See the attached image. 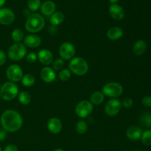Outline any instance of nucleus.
I'll return each instance as SVG.
<instances>
[{"mask_svg": "<svg viewBox=\"0 0 151 151\" xmlns=\"http://www.w3.org/2000/svg\"><path fill=\"white\" fill-rule=\"evenodd\" d=\"M0 122L4 131L7 132H16L22 128L23 118L18 111L9 109L3 112Z\"/></svg>", "mask_w": 151, "mask_h": 151, "instance_id": "f257e3e1", "label": "nucleus"}, {"mask_svg": "<svg viewBox=\"0 0 151 151\" xmlns=\"http://www.w3.org/2000/svg\"><path fill=\"white\" fill-rule=\"evenodd\" d=\"M45 26V20L41 15L38 13H32L27 19L25 23V29L31 34H35L44 29Z\"/></svg>", "mask_w": 151, "mask_h": 151, "instance_id": "f03ea898", "label": "nucleus"}, {"mask_svg": "<svg viewBox=\"0 0 151 151\" xmlns=\"http://www.w3.org/2000/svg\"><path fill=\"white\" fill-rule=\"evenodd\" d=\"M71 72L78 76L85 75L88 71V64L86 60L81 57H74L69 64Z\"/></svg>", "mask_w": 151, "mask_h": 151, "instance_id": "7ed1b4c3", "label": "nucleus"}, {"mask_svg": "<svg viewBox=\"0 0 151 151\" xmlns=\"http://www.w3.org/2000/svg\"><path fill=\"white\" fill-rule=\"evenodd\" d=\"M19 94V87L15 83L6 82L0 88V97L5 101H10Z\"/></svg>", "mask_w": 151, "mask_h": 151, "instance_id": "20e7f679", "label": "nucleus"}, {"mask_svg": "<svg viewBox=\"0 0 151 151\" xmlns=\"http://www.w3.org/2000/svg\"><path fill=\"white\" fill-rule=\"evenodd\" d=\"M27 47L22 43H15L7 50V56L13 61H19L27 55Z\"/></svg>", "mask_w": 151, "mask_h": 151, "instance_id": "39448f33", "label": "nucleus"}, {"mask_svg": "<svg viewBox=\"0 0 151 151\" xmlns=\"http://www.w3.org/2000/svg\"><path fill=\"white\" fill-rule=\"evenodd\" d=\"M102 92L105 96L116 99L122 95L123 93V87L119 83L110 82L103 86Z\"/></svg>", "mask_w": 151, "mask_h": 151, "instance_id": "423d86ee", "label": "nucleus"}, {"mask_svg": "<svg viewBox=\"0 0 151 151\" xmlns=\"http://www.w3.org/2000/svg\"><path fill=\"white\" fill-rule=\"evenodd\" d=\"M94 110V106L88 100H82L75 107V113L79 117L84 119L89 116Z\"/></svg>", "mask_w": 151, "mask_h": 151, "instance_id": "0eeeda50", "label": "nucleus"}, {"mask_svg": "<svg viewBox=\"0 0 151 151\" xmlns=\"http://www.w3.org/2000/svg\"><path fill=\"white\" fill-rule=\"evenodd\" d=\"M6 75L10 82L16 83L22 81L23 78L22 69L17 64H13L8 66L6 71Z\"/></svg>", "mask_w": 151, "mask_h": 151, "instance_id": "6e6552de", "label": "nucleus"}, {"mask_svg": "<svg viewBox=\"0 0 151 151\" xmlns=\"http://www.w3.org/2000/svg\"><path fill=\"white\" fill-rule=\"evenodd\" d=\"M75 47L69 42H65L59 48V55L63 60H72L75 55Z\"/></svg>", "mask_w": 151, "mask_h": 151, "instance_id": "1a4fd4ad", "label": "nucleus"}, {"mask_svg": "<svg viewBox=\"0 0 151 151\" xmlns=\"http://www.w3.org/2000/svg\"><path fill=\"white\" fill-rule=\"evenodd\" d=\"M122 107V103L119 100L111 99L106 103L105 106V112L108 116H116L119 113Z\"/></svg>", "mask_w": 151, "mask_h": 151, "instance_id": "9d476101", "label": "nucleus"}, {"mask_svg": "<svg viewBox=\"0 0 151 151\" xmlns=\"http://www.w3.org/2000/svg\"><path fill=\"white\" fill-rule=\"evenodd\" d=\"M15 14L9 8H0V24L2 25H10L15 21Z\"/></svg>", "mask_w": 151, "mask_h": 151, "instance_id": "9b49d317", "label": "nucleus"}, {"mask_svg": "<svg viewBox=\"0 0 151 151\" xmlns=\"http://www.w3.org/2000/svg\"><path fill=\"white\" fill-rule=\"evenodd\" d=\"M37 57H38V60H39L40 63L44 66H49L51 64L54 59L52 52L49 50H46V49L40 50L37 54Z\"/></svg>", "mask_w": 151, "mask_h": 151, "instance_id": "f8f14e48", "label": "nucleus"}, {"mask_svg": "<svg viewBox=\"0 0 151 151\" xmlns=\"http://www.w3.org/2000/svg\"><path fill=\"white\" fill-rule=\"evenodd\" d=\"M109 12L112 19L116 21H120L125 17V10L122 7L117 4H112L109 7Z\"/></svg>", "mask_w": 151, "mask_h": 151, "instance_id": "ddd939ff", "label": "nucleus"}, {"mask_svg": "<svg viewBox=\"0 0 151 151\" xmlns=\"http://www.w3.org/2000/svg\"><path fill=\"white\" fill-rule=\"evenodd\" d=\"M40 76L43 81L47 83H50L55 80V71L50 66H45L40 72Z\"/></svg>", "mask_w": 151, "mask_h": 151, "instance_id": "4468645a", "label": "nucleus"}, {"mask_svg": "<svg viewBox=\"0 0 151 151\" xmlns=\"http://www.w3.org/2000/svg\"><path fill=\"white\" fill-rule=\"evenodd\" d=\"M24 44L29 48H37L41 44V38L35 34H29L24 38Z\"/></svg>", "mask_w": 151, "mask_h": 151, "instance_id": "2eb2a0df", "label": "nucleus"}, {"mask_svg": "<svg viewBox=\"0 0 151 151\" xmlns=\"http://www.w3.org/2000/svg\"><path fill=\"white\" fill-rule=\"evenodd\" d=\"M47 128L52 134H59L62 130L61 121L57 117L50 118L47 122Z\"/></svg>", "mask_w": 151, "mask_h": 151, "instance_id": "dca6fc26", "label": "nucleus"}, {"mask_svg": "<svg viewBox=\"0 0 151 151\" xmlns=\"http://www.w3.org/2000/svg\"><path fill=\"white\" fill-rule=\"evenodd\" d=\"M142 131L139 127L137 125H132L129 127L126 131V136L131 141H137L141 139Z\"/></svg>", "mask_w": 151, "mask_h": 151, "instance_id": "f3484780", "label": "nucleus"}, {"mask_svg": "<svg viewBox=\"0 0 151 151\" xmlns=\"http://www.w3.org/2000/svg\"><path fill=\"white\" fill-rule=\"evenodd\" d=\"M40 8H41L42 14H44L46 16H50L55 12L56 5L54 1L48 0V1H44L43 4H41Z\"/></svg>", "mask_w": 151, "mask_h": 151, "instance_id": "a211bd4d", "label": "nucleus"}, {"mask_svg": "<svg viewBox=\"0 0 151 151\" xmlns=\"http://www.w3.org/2000/svg\"><path fill=\"white\" fill-rule=\"evenodd\" d=\"M123 29L119 27H112L107 31V36L111 41L119 39L123 35Z\"/></svg>", "mask_w": 151, "mask_h": 151, "instance_id": "6ab92c4d", "label": "nucleus"}, {"mask_svg": "<svg viewBox=\"0 0 151 151\" xmlns=\"http://www.w3.org/2000/svg\"><path fill=\"white\" fill-rule=\"evenodd\" d=\"M147 50V44L143 40H138L136 41L133 47L134 54L137 56H140L144 54Z\"/></svg>", "mask_w": 151, "mask_h": 151, "instance_id": "aec40b11", "label": "nucleus"}, {"mask_svg": "<svg viewBox=\"0 0 151 151\" xmlns=\"http://www.w3.org/2000/svg\"><path fill=\"white\" fill-rule=\"evenodd\" d=\"M65 19V16L62 12H55L52 16H50V23L54 26L61 24Z\"/></svg>", "mask_w": 151, "mask_h": 151, "instance_id": "412c9836", "label": "nucleus"}, {"mask_svg": "<svg viewBox=\"0 0 151 151\" xmlns=\"http://www.w3.org/2000/svg\"><path fill=\"white\" fill-rule=\"evenodd\" d=\"M105 95L102 91H95L93 93L90 97V102L94 106H99L104 101Z\"/></svg>", "mask_w": 151, "mask_h": 151, "instance_id": "4be33fe9", "label": "nucleus"}, {"mask_svg": "<svg viewBox=\"0 0 151 151\" xmlns=\"http://www.w3.org/2000/svg\"><path fill=\"white\" fill-rule=\"evenodd\" d=\"M18 95H19V100L20 103L22 105H24V106L29 104L31 102V100H32L31 95L27 91H22V92L19 93Z\"/></svg>", "mask_w": 151, "mask_h": 151, "instance_id": "5701e85b", "label": "nucleus"}, {"mask_svg": "<svg viewBox=\"0 0 151 151\" xmlns=\"http://www.w3.org/2000/svg\"><path fill=\"white\" fill-rule=\"evenodd\" d=\"M11 38L15 43H21L24 39V32L19 28L13 29L11 33Z\"/></svg>", "mask_w": 151, "mask_h": 151, "instance_id": "b1692460", "label": "nucleus"}, {"mask_svg": "<svg viewBox=\"0 0 151 151\" xmlns=\"http://www.w3.org/2000/svg\"><path fill=\"white\" fill-rule=\"evenodd\" d=\"M35 77L32 74H26L25 75H24L21 81H22V85L24 86L29 87L32 86L35 83Z\"/></svg>", "mask_w": 151, "mask_h": 151, "instance_id": "393cba45", "label": "nucleus"}, {"mask_svg": "<svg viewBox=\"0 0 151 151\" xmlns=\"http://www.w3.org/2000/svg\"><path fill=\"white\" fill-rule=\"evenodd\" d=\"M75 129H76V131L78 134H84L88 131V125H87L86 122L85 120L81 119V120H79L76 123Z\"/></svg>", "mask_w": 151, "mask_h": 151, "instance_id": "a878e982", "label": "nucleus"}, {"mask_svg": "<svg viewBox=\"0 0 151 151\" xmlns=\"http://www.w3.org/2000/svg\"><path fill=\"white\" fill-rule=\"evenodd\" d=\"M141 140L145 145H151V130H146L144 132H142Z\"/></svg>", "mask_w": 151, "mask_h": 151, "instance_id": "bb28decb", "label": "nucleus"}, {"mask_svg": "<svg viewBox=\"0 0 151 151\" xmlns=\"http://www.w3.org/2000/svg\"><path fill=\"white\" fill-rule=\"evenodd\" d=\"M41 0H28L27 7L30 11H37L41 7Z\"/></svg>", "mask_w": 151, "mask_h": 151, "instance_id": "cd10ccee", "label": "nucleus"}, {"mask_svg": "<svg viewBox=\"0 0 151 151\" xmlns=\"http://www.w3.org/2000/svg\"><path fill=\"white\" fill-rule=\"evenodd\" d=\"M140 122L142 125L147 128L151 127V114L150 113H145L142 115L140 118Z\"/></svg>", "mask_w": 151, "mask_h": 151, "instance_id": "c85d7f7f", "label": "nucleus"}, {"mask_svg": "<svg viewBox=\"0 0 151 151\" xmlns=\"http://www.w3.org/2000/svg\"><path fill=\"white\" fill-rule=\"evenodd\" d=\"M71 73L70 70L68 69H63L59 72L58 77L60 78V81H66L71 78Z\"/></svg>", "mask_w": 151, "mask_h": 151, "instance_id": "c756f323", "label": "nucleus"}, {"mask_svg": "<svg viewBox=\"0 0 151 151\" xmlns=\"http://www.w3.org/2000/svg\"><path fill=\"white\" fill-rule=\"evenodd\" d=\"M63 66H64V62L63 60L61 58H58L53 62L52 67L55 71H60L63 69Z\"/></svg>", "mask_w": 151, "mask_h": 151, "instance_id": "7c9ffc66", "label": "nucleus"}, {"mask_svg": "<svg viewBox=\"0 0 151 151\" xmlns=\"http://www.w3.org/2000/svg\"><path fill=\"white\" fill-rule=\"evenodd\" d=\"M122 107L125 108V109H130L134 105V101L131 98H129V97H126V98H124L122 100Z\"/></svg>", "mask_w": 151, "mask_h": 151, "instance_id": "2f4dec72", "label": "nucleus"}, {"mask_svg": "<svg viewBox=\"0 0 151 151\" xmlns=\"http://www.w3.org/2000/svg\"><path fill=\"white\" fill-rule=\"evenodd\" d=\"M26 60L28 63H34L37 60H38V57L37 55L34 52H29V54L27 55Z\"/></svg>", "mask_w": 151, "mask_h": 151, "instance_id": "473e14b6", "label": "nucleus"}, {"mask_svg": "<svg viewBox=\"0 0 151 151\" xmlns=\"http://www.w3.org/2000/svg\"><path fill=\"white\" fill-rule=\"evenodd\" d=\"M142 103L145 107H151V96H145L142 100Z\"/></svg>", "mask_w": 151, "mask_h": 151, "instance_id": "72a5a7b5", "label": "nucleus"}, {"mask_svg": "<svg viewBox=\"0 0 151 151\" xmlns=\"http://www.w3.org/2000/svg\"><path fill=\"white\" fill-rule=\"evenodd\" d=\"M7 60V55L3 50H0V66H3Z\"/></svg>", "mask_w": 151, "mask_h": 151, "instance_id": "f704fd0d", "label": "nucleus"}, {"mask_svg": "<svg viewBox=\"0 0 151 151\" xmlns=\"http://www.w3.org/2000/svg\"><path fill=\"white\" fill-rule=\"evenodd\" d=\"M3 151H18V147L15 145H8L4 147Z\"/></svg>", "mask_w": 151, "mask_h": 151, "instance_id": "c9c22d12", "label": "nucleus"}, {"mask_svg": "<svg viewBox=\"0 0 151 151\" xmlns=\"http://www.w3.org/2000/svg\"><path fill=\"white\" fill-rule=\"evenodd\" d=\"M7 137V131L4 129H0V142H3Z\"/></svg>", "mask_w": 151, "mask_h": 151, "instance_id": "e433bc0d", "label": "nucleus"}, {"mask_svg": "<svg viewBox=\"0 0 151 151\" xmlns=\"http://www.w3.org/2000/svg\"><path fill=\"white\" fill-rule=\"evenodd\" d=\"M29 11H30L29 10H25L24 11V15L25 16V17H27V18L32 14V13H30V12Z\"/></svg>", "mask_w": 151, "mask_h": 151, "instance_id": "4c0bfd02", "label": "nucleus"}, {"mask_svg": "<svg viewBox=\"0 0 151 151\" xmlns=\"http://www.w3.org/2000/svg\"><path fill=\"white\" fill-rule=\"evenodd\" d=\"M5 2L6 0H0V8H1V7L4 5Z\"/></svg>", "mask_w": 151, "mask_h": 151, "instance_id": "58836bf2", "label": "nucleus"}, {"mask_svg": "<svg viewBox=\"0 0 151 151\" xmlns=\"http://www.w3.org/2000/svg\"><path fill=\"white\" fill-rule=\"evenodd\" d=\"M109 1H110L111 3V4H116V2H117L118 1H119V0H109Z\"/></svg>", "mask_w": 151, "mask_h": 151, "instance_id": "ea45409f", "label": "nucleus"}, {"mask_svg": "<svg viewBox=\"0 0 151 151\" xmlns=\"http://www.w3.org/2000/svg\"><path fill=\"white\" fill-rule=\"evenodd\" d=\"M53 151H65V150H63V149L58 148V149H55V150H53Z\"/></svg>", "mask_w": 151, "mask_h": 151, "instance_id": "a19ab883", "label": "nucleus"}, {"mask_svg": "<svg viewBox=\"0 0 151 151\" xmlns=\"http://www.w3.org/2000/svg\"><path fill=\"white\" fill-rule=\"evenodd\" d=\"M0 151H2V150H1V147H0Z\"/></svg>", "mask_w": 151, "mask_h": 151, "instance_id": "79ce46f5", "label": "nucleus"}, {"mask_svg": "<svg viewBox=\"0 0 151 151\" xmlns=\"http://www.w3.org/2000/svg\"><path fill=\"white\" fill-rule=\"evenodd\" d=\"M0 88H1V86H0Z\"/></svg>", "mask_w": 151, "mask_h": 151, "instance_id": "37998d69", "label": "nucleus"}, {"mask_svg": "<svg viewBox=\"0 0 151 151\" xmlns=\"http://www.w3.org/2000/svg\"><path fill=\"white\" fill-rule=\"evenodd\" d=\"M126 151H128V150H126Z\"/></svg>", "mask_w": 151, "mask_h": 151, "instance_id": "c03bdc74", "label": "nucleus"}, {"mask_svg": "<svg viewBox=\"0 0 151 151\" xmlns=\"http://www.w3.org/2000/svg\"><path fill=\"white\" fill-rule=\"evenodd\" d=\"M150 128H151V127H150Z\"/></svg>", "mask_w": 151, "mask_h": 151, "instance_id": "a18cd8bd", "label": "nucleus"}]
</instances>
